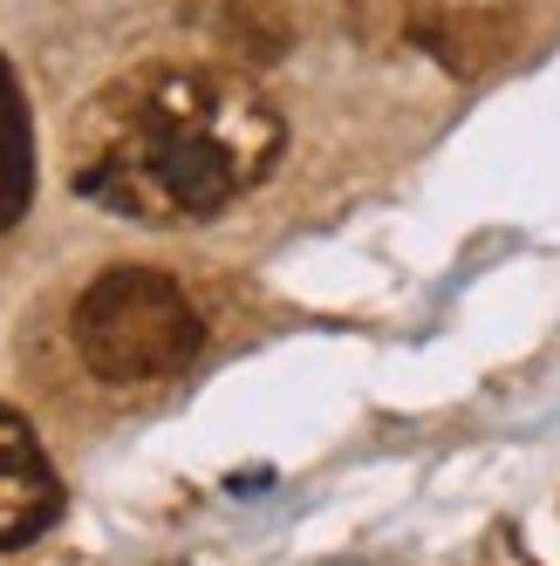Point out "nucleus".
<instances>
[{
  "instance_id": "1",
  "label": "nucleus",
  "mask_w": 560,
  "mask_h": 566,
  "mask_svg": "<svg viewBox=\"0 0 560 566\" xmlns=\"http://www.w3.org/2000/svg\"><path fill=\"white\" fill-rule=\"evenodd\" d=\"M288 130L239 69L144 62L103 83L69 124V185L137 226H198L247 198Z\"/></svg>"
},
{
  "instance_id": "3",
  "label": "nucleus",
  "mask_w": 560,
  "mask_h": 566,
  "mask_svg": "<svg viewBox=\"0 0 560 566\" xmlns=\"http://www.w3.org/2000/svg\"><path fill=\"white\" fill-rule=\"evenodd\" d=\"M55 512H62V478L42 451V437L28 430V417L0 402V553L42 539Z\"/></svg>"
},
{
  "instance_id": "2",
  "label": "nucleus",
  "mask_w": 560,
  "mask_h": 566,
  "mask_svg": "<svg viewBox=\"0 0 560 566\" xmlns=\"http://www.w3.org/2000/svg\"><path fill=\"white\" fill-rule=\"evenodd\" d=\"M69 335L83 369L131 389V382H165L191 369L206 348V321H198L191 294L157 266H110L75 294Z\"/></svg>"
},
{
  "instance_id": "4",
  "label": "nucleus",
  "mask_w": 560,
  "mask_h": 566,
  "mask_svg": "<svg viewBox=\"0 0 560 566\" xmlns=\"http://www.w3.org/2000/svg\"><path fill=\"white\" fill-rule=\"evenodd\" d=\"M34 198V130H28V103H21V83L8 55H0V232L21 226Z\"/></svg>"
}]
</instances>
